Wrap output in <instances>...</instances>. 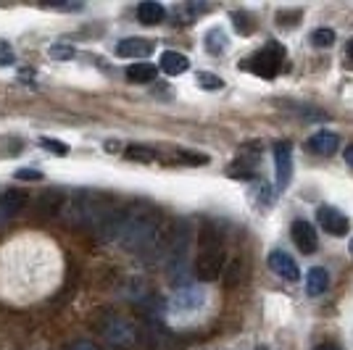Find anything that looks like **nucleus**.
<instances>
[{
  "instance_id": "obj_14",
  "label": "nucleus",
  "mask_w": 353,
  "mask_h": 350,
  "mask_svg": "<svg viewBox=\"0 0 353 350\" xmlns=\"http://www.w3.org/2000/svg\"><path fill=\"white\" fill-rule=\"evenodd\" d=\"M161 72L169 74V76H176V74H185L188 69H190V61L185 59L182 53H176V50H166V53H161Z\"/></svg>"
},
{
  "instance_id": "obj_5",
  "label": "nucleus",
  "mask_w": 353,
  "mask_h": 350,
  "mask_svg": "<svg viewBox=\"0 0 353 350\" xmlns=\"http://www.w3.org/2000/svg\"><path fill=\"white\" fill-rule=\"evenodd\" d=\"M274 166H277V190H285L293 176V147L290 143H280L274 147Z\"/></svg>"
},
{
  "instance_id": "obj_2",
  "label": "nucleus",
  "mask_w": 353,
  "mask_h": 350,
  "mask_svg": "<svg viewBox=\"0 0 353 350\" xmlns=\"http://www.w3.org/2000/svg\"><path fill=\"white\" fill-rule=\"evenodd\" d=\"M221 269H224V250H221L219 240L214 237H203V245L195 256V263H192V271L201 282H214L219 279Z\"/></svg>"
},
{
  "instance_id": "obj_13",
  "label": "nucleus",
  "mask_w": 353,
  "mask_h": 350,
  "mask_svg": "<svg viewBox=\"0 0 353 350\" xmlns=\"http://www.w3.org/2000/svg\"><path fill=\"white\" fill-rule=\"evenodd\" d=\"M327 287H330V274H327V269H324V266L309 269V274H306V292H309L311 298L324 295Z\"/></svg>"
},
{
  "instance_id": "obj_1",
  "label": "nucleus",
  "mask_w": 353,
  "mask_h": 350,
  "mask_svg": "<svg viewBox=\"0 0 353 350\" xmlns=\"http://www.w3.org/2000/svg\"><path fill=\"white\" fill-rule=\"evenodd\" d=\"M159 234V214L150 208L124 211V224L119 232V243L130 250H148Z\"/></svg>"
},
{
  "instance_id": "obj_11",
  "label": "nucleus",
  "mask_w": 353,
  "mask_h": 350,
  "mask_svg": "<svg viewBox=\"0 0 353 350\" xmlns=\"http://www.w3.org/2000/svg\"><path fill=\"white\" fill-rule=\"evenodd\" d=\"M306 147H309L311 153H316V156H332V153H338L340 137L335 132L322 130V132H316V134H311Z\"/></svg>"
},
{
  "instance_id": "obj_33",
  "label": "nucleus",
  "mask_w": 353,
  "mask_h": 350,
  "mask_svg": "<svg viewBox=\"0 0 353 350\" xmlns=\"http://www.w3.org/2000/svg\"><path fill=\"white\" fill-rule=\"evenodd\" d=\"M351 253H353V240H351Z\"/></svg>"
},
{
  "instance_id": "obj_27",
  "label": "nucleus",
  "mask_w": 353,
  "mask_h": 350,
  "mask_svg": "<svg viewBox=\"0 0 353 350\" xmlns=\"http://www.w3.org/2000/svg\"><path fill=\"white\" fill-rule=\"evenodd\" d=\"M45 8H56V11H79V3H45Z\"/></svg>"
},
{
  "instance_id": "obj_29",
  "label": "nucleus",
  "mask_w": 353,
  "mask_h": 350,
  "mask_svg": "<svg viewBox=\"0 0 353 350\" xmlns=\"http://www.w3.org/2000/svg\"><path fill=\"white\" fill-rule=\"evenodd\" d=\"M69 350H98V345H92V342H85V340H82V342H74Z\"/></svg>"
},
{
  "instance_id": "obj_9",
  "label": "nucleus",
  "mask_w": 353,
  "mask_h": 350,
  "mask_svg": "<svg viewBox=\"0 0 353 350\" xmlns=\"http://www.w3.org/2000/svg\"><path fill=\"white\" fill-rule=\"evenodd\" d=\"M63 205H66V192L59 190V187H53V190H45L40 195V200H37V214L45 216V219H50V216H59L61 211H63Z\"/></svg>"
},
{
  "instance_id": "obj_15",
  "label": "nucleus",
  "mask_w": 353,
  "mask_h": 350,
  "mask_svg": "<svg viewBox=\"0 0 353 350\" xmlns=\"http://www.w3.org/2000/svg\"><path fill=\"white\" fill-rule=\"evenodd\" d=\"M163 16H166V8H163L161 3L148 0V3H140V6H137V19H140V24H145V27L161 24Z\"/></svg>"
},
{
  "instance_id": "obj_7",
  "label": "nucleus",
  "mask_w": 353,
  "mask_h": 350,
  "mask_svg": "<svg viewBox=\"0 0 353 350\" xmlns=\"http://www.w3.org/2000/svg\"><path fill=\"white\" fill-rule=\"evenodd\" d=\"M269 269H272L277 277L288 279V282H295V279L301 277L298 263H295L285 250H272V253H269Z\"/></svg>"
},
{
  "instance_id": "obj_20",
  "label": "nucleus",
  "mask_w": 353,
  "mask_h": 350,
  "mask_svg": "<svg viewBox=\"0 0 353 350\" xmlns=\"http://www.w3.org/2000/svg\"><path fill=\"white\" fill-rule=\"evenodd\" d=\"M311 43L316 45V48H330V45L335 43V32L327 30V27H322V30H314V34H311Z\"/></svg>"
},
{
  "instance_id": "obj_22",
  "label": "nucleus",
  "mask_w": 353,
  "mask_h": 350,
  "mask_svg": "<svg viewBox=\"0 0 353 350\" xmlns=\"http://www.w3.org/2000/svg\"><path fill=\"white\" fill-rule=\"evenodd\" d=\"M40 145L48 147L53 156H69V145L61 140H53V137H40Z\"/></svg>"
},
{
  "instance_id": "obj_21",
  "label": "nucleus",
  "mask_w": 353,
  "mask_h": 350,
  "mask_svg": "<svg viewBox=\"0 0 353 350\" xmlns=\"http://www.w3.org/2000/svg\"><path fill=\"white\" fill-rule=\"evenodd\" d=\"M195 79H198V85H201L203 90H221V88H224V82H221L216 74L198 72V76H195Z\"/></svg>"
},
{
  "instance_id": "obj_26",
  "label": "nucleus",
  "mask_w": 353,
  "mask_h": 350,
  "mask_svg": "<svg viewBox=\"0 0 353 350\" xmlns=\"http://www.w3.org/2000/svg\"><path fill=\"white\" fill-rule=\"evenodd\" d=\"M232 19H235L237 32H243V34H250V32H253V24H248V14H232Z\"/></svg>"
},
{
  "instance_id": "obj_17",
  "label": "nucleus",
  "mask_w": 353,
  "mask_h": 350,
  "mask_svg": "<svg viewBox=\"0 0 353 350\" xmlns=\"http://www.w3.org/2000/svg\"><path fill=\"white\" fill-rule=\"evenodd\" d=\"M203 303V295L195 290H182L174 295V306L182 308V311H190V308H198Z\"/></svg>"
},
{
  "instance_id": "obj_6",
  "label": "nucleus",
  "mask_w": 353,
  "mask_h": 350,
  "mask_svg": "<svg viewBox=\"0 0 353 350\" xmlns=\"http://www.w3.org/2000/svg\"><path fill=\"white\" fill-rule=\"evenodd\" d=\"M290 234H293L295 248L301 250L303 256H311V253H316V245H319V240H316V232H314V227H311L309 221H303V219L293 221V227H290Z\"/></svg>"
},
{
  "instance_id": "obj_31",
  "label": "nucleus",
  "mask_w": 353,
  "mask_h": 350,
  "mask_svg": "<svg viewBox=\"0 0 353 350\" xmlns=\"http://www.w3.org/2000/svg\"><path fill=\"white\" fill-rule=\"evenodd\" d=\"M343 156H345V163H348V166H353V145L345 147V153H343Z\"/></svg>"
},
{
  "instance_id": "obj_23",
  "label": "nucleus",
  "mask_w": 353,
  "mask_h": 350,
  "mask_svg": "<svg viewBox=\"0 0 353 350\" xmlns=\"http://www.w3.org/2000/svg\"><path fill=\"white\" fill-rule=\"evenodd\" d=\"M50 59L53 61H69V59H74V48L72 45H53L50 48Z\"/></svg>"
},
{
  "instance_id": "obj_24",
  "label": "nucleus",
  "mask_w": 353,
  "mask_h": 350,
  "mask_svg": "<svg viewBox=\"0 0 353 350\" xmlns=\"http://www.w3.org/2000/svg\"><path fill=\"white\" fill-rule=\"evenodd\" d=\"M14 176L21 179V182H37V179H43V174L37 169H19V172H14Z\"/></svg>"
},
{
  "instance_id": "obj_4",
  "label": "nucleus",
  "mask_w": 353,
  "mask_h": 350,
  "mask_svg": "<svg viewBox=\"0 0 353 350\" xmlns=\"http://www.w3.org/2000/svg\"><path fill=\"white\" fill-rule=\"evenodd\" d=\"M316 219H319L324 232L332 234V237H343V234H348V229H351L348 216H345V214H340L338 208H332V205H319Z\"/></svg>"
},
{
  "instance_id": "obj_18",
  "label": "nucleus",
  "mask_w": 353,
  "mask_h": 350,
  "mask_svg": "<svg viewBox=\"0 0 353 350\" xmlns=\"http://www.w3.org/2000/svg\"><path fill=\"white\" fill-rule=\"evenodd\" d=\"M206 43H208L206 48L214 56H216V53H224V50H227V34L221 30H211L206 34Z\"/></svg>"
},
{
  "instance_id": "obj_16",
  "label": "nucleus",
  "mask_w": 353,
  "mask_h": 350,
  "mask_svg": "<svg viewBox=\"0 0 353 350\" xmlns=\"http://www.w3.org/2000/svg\"><path fill=\"white\" fill-rule=\"evenodd\" d=\"M156 63H132L130 69H127V79L130 82H140V85H148V82H153L156 79Z\"/></svg>"
},
{
  "instance_id": "obj_8",
  "label": "nucleus",
  "mask_w": 353,
  "mask_h": 350,
  "mask_svg": "<svg viewBox=\"0 0 353 350\" xmlns=\"http://www.w3.org/2000/svg\"><path fill=\"white\" fill-rule=\"evenodd\" d=\"M27 192L24 190H3L0 192V221L14 219L16 214L27 205Z\"/></svg>"
},
{
  "instance_id": "obj_30",
  "label": "nucleus",
  "mask_w": 353,
  "mask_h": 350,
  "mask_svg": "<svg viewBox=\"0 0 353 350\" xmlns=\"http://www.w3.org/2000/svg\"><path fill=\"white\" fill-rule=\"evenodd\" d=\"M314 350H340V348L335 345V342H322V345H316Z\"/></svg>"
},
{
  "instance_id": "obj_32",
  "label": "nucleus",
  "mask_w": 353,
  "mask_h": 350,
  "mask_svg": "<svg viewBox=\"0 0 353 350\" xmlns=\"http://www.w3.org/2000/svg\"><path fill=\"white\" fill-rule=\"evenodd\" d=\"M345 50H348V56H351V59H353V37H351V40H348V45H345Z\"/></svg>"
},
{
  "instance_id": "obj_12",
  "label": "nucleus",
  "mask_w": 353,
  "mask_h": 350,
  "mask_svg": "<svg viewBox=\"0 0 353 350\" xmlns=\"http://www.w3.org/2000/svg\"><path fill=\"white\" fill-rule=\"evenodd\" d=\"M103 332H105V340H108L111 345H117V348L132 345V340H134V329L121 319H111L108 324H105Z\"/></svg>"
},
{
  "instance_id": "obj_3",
  "label": "nucleus",
  "mask_w": 353,
  "mask_h": 350,
  "mask_svg": "<svg viewBox=\"0 0 353 350\" xmlns=\"http://www.w3.org/2000/svg\"><path fill=\"white\" fill-rule=\"evenodd\" d=\"M285 45L282 43H266L253 59H250V72L259 74V76H266V79H274L277 74L282 72V63H285Z\"/></svg>"
},
{
  "instance_id": "obj_28",
  "label": "nucleus",
  "mask_w": 353,
  "mask_h": 350,
  "mask_svg": "<svg viewBox=\"0 0 353 350\" xmlns=\"http://www.w3.org/2000/svg\"><path fill=\"white\" fill-rule=\"evenodd\" d=\"M176 161H188V163H206V156H198V153H176Z\"/></svg>"
},
{
  "instance_id": "obj_25",
  "label": "nucleus",
  "mask_w": 353,
  "mask_h": 350,
  "mask_svg": "<svg viewBox=\"0 0 353 350\" xmlns=\"http://www.w3.org/2000/svg\"><path fill=\"white\" fill-rule=\"evenodd\" d=\"M16 61L14 50H11V45L8 43H0V66H11Z\"/></svg>"
},
{
  "instance_id": "obj_19",
  "label": "nucleus",
  "mask_w": 353,
  "mask_h": 350,
  "mask_svg": "<svg viewBox=\"0 0 353 350\" xmlns=\"http://www.w3.org/2000/svg\"><path fill=\"white\" fill-rule=\"evenodd\" d=\"M127 158L148 163V161L156 158V150H150V147H145V145H130V147H127Z\"/></svg>"
},
{
  "instance_id": "obj_10",
  "label": "nucleus",
  "mask_w": 353,
  "mask_h": 350,
  "mask_svg": "<svg viewBox=\"0 0 353 350\" xmlns=\"http://www.w3.org/2000/svg\"><path fill=\"white\" fill-rule=\"evenodd\" d=\"M153 53V43L145 37H127L117 45V56L121 59H148Z\"/></svg>"
}]
</instances>
